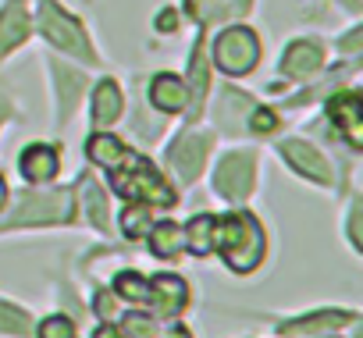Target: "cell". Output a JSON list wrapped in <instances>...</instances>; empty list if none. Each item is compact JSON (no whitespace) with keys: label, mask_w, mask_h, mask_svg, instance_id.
<instances>
[{"label":"cell","mask_w":363,"mask_h":338,"mask_svg":"<svg viewBox=\"0 0 363 338\" xmlns=\"http://www.w3.org/2000/svg\"><path fill=\"white\" fill-rule=\"evenodd\" d=\"M167 338H193V334H189L186 327H182V324H174V327L167 331Z\"/></svg>","instance_id":"1f68e13d"},{"label":"cell","mask_w":363,"mask_h":338,"mask_svg":"<svg viewBox=\"0 0 363 338\" xmlns=\"http://www.w3.org/2000/svg\"><path fill=\"white\" fill-rule=\"evenodd\" d=\"M214 249L221 253V260L235 271V274H250L260 260H264V232L257 225V218L235 210L225 214L221 221H214Z\"/></svg>","instance_id":"6da1fadb"},{"label":"cell","mask_w":363,"mask_h":338,"mask_svg":"<svg viewBox=\"0 0 363 338\" xmlns=\"http://www.w3.org/2000/svg\"><path fill=\"white\" fill-rule=\"evenodd\" d=\"M214 189L232 200V203H242L253 189V153H228L221 157L218 171H214Z\"/></svg>","instance_id":"8992f818"},{"label":"cell","mask_w":363,"mask_h":338,"mask_svg":"<svg viewBox=\"0 0 363 338\" xmlns=\"http://www.w3.org/2000/svg\"><path fill=\"white\" fill-rule=\"evenodd\" d=\"M8 114H11V107H8V100H4V96H0V121H4Z\"/></svg>","instance_id":"836d02e7"},{"label":"cell","mask_w":363,"mask_h":338,"mask_svg":"<svg viewBox=\"0 0 363 338\" xmlns=\"http://www.w3.org/2000/svg\"><path fill=\"white\" fill-rule=\"evenodd\" d=\"M4 203H8V186H4V179H0V210H4Z\"/></svg>","instance_id":"d6a6232c"},{"label":"cell","mask_w":363,"mask_h":338,"mask_svg":"<svg viewBox=\"0 0 363 338\" xmlns=\"http://www.w3.org/2000/svg\"><path fill=\"white\" fill-rule=\"evenodd\" d=\"M29 36V15L22 0H11V4L0 11V57H8L18 43H26Z\"/></svg>","instance_id":"5bb4252c"},{"label":"cell","mask_w":363,"mask_h":338,"mask_svg":"<svg viewBox=\"0 0 363 338\" xmlns=\"http://www.w3.org/2000/svg\"><path fill=\"white\" fill-rule=\"evenodd\" d=\"M345 4H356V0H345Z\"/></svg>","instance_id":"d590c367"},{"label":"cell","mask_w":363,"mask_h":338,"mask_svg":"<svg viewBox=\"0 0 363 338\" xmlns=\"http://www.w3.org/2000/svg\"><path fill=\"white\" fill-rule=\"evenodd\" d=\"M150 100L157 111L164 114H178V111H189V86L182 82L178 75H157L150 86Z\"/></svg>","instance_id":"4fadbf2b"},{"label":"cell","mask_w":363,"mask_h":338,"mask_svg":"<svg viewBox=\"0 0 363 338\" xmlns=\"http://www.w3.org/2000/svg\"><path fill=\"white\" fill-rule=\"evenodd\" d=\"M320 64H324V50L313 40H296L281 57V72L289 79H310V75L320 72Z\"/></svg>","instance_id":"8fae6325"},{"label":"cell","mask_w":363,"mask_h":338,"mask_svg":"<svg viewBox=\"0 0 363 338\" xmlns=\"http://www.w3.org/2000/svg\"><path fill=\"white\" fill-rule=\"evenodd\" d=\"M40 26H43V33H47V40H50L54 47H61V50H68V54H75V57H82V61H89V64L96 61V54H93V47L86 43L79 22H75L72 15H65L54 0H43V4H40Z\"/></svg>","instance_id":"277c9868"},{"label":"cell","mask_w":363,"mask_h":338,"mask_svg":"<svg viewBox=\"0 0 363 338\" xmlns=\"http://www.w3.org/2000/svg\"><path fill=\"white\" fill-rule=\"evenodd\" d=\"M207 150H211V135L207 132H196V128H189L186 135H182L174 146H171V153H167V160H171V167L186 179V182H193L196 175H200V167H203V157H207Z\"/></svg>","instance_id":"52a82bcc"},{"label":"cell","mask_w":363,"mask_h":338,"mask_svg":"<svg viewBox=\"0 0 363 338\" xmlns=\"http://www.w3.org/2000/svg\"><path fill=\"white\" fill-rule=\"evenodd\" d=\"M96 338H125V334H121V327H114V324H104V327L96 331Z\"/></svg>","instance_id":"4dcf8cb0"},{"label":"cell","mask_w":363,"mask_h":338,"mask_svg":"<svg viewBox=\"0 0 363 338\" xmlns=\"http://www.w3.org/2000/svg\"><path fill=\"white\" fill-rule=\"evenodd\" d=\"M114 295H121V299H128V303L146 306V303H150V281H146V278H139L135 271H121V274L114 278Z\"/></svg>","instance_id":"603a6c76"},{"label":"cell","mask_w":363,"mask_h":338,"mask_svg":"<svg viewBox=\"0 0 363 338\" xmlns=\"http://www.w3.org/2000/svg\"><path fill=\"white\" fill-rule=\"evenodd\" d=\"M150 228H153V221H150V207H146V203L125 207V214H121V232H125L128 239H143Z\"/></svg>","instance_id":"cb8c5ba5"},{"label":"cell","mask_w":363,"mask_h":338,"mask_svg":"<svg viewBox=\"0 0 363 338\" xmlns=\"http://www.w3.org/2000/svg\"><path fill=\"white\" fill-rule=\"evenodd\" d=\"M250 107H253V100H250L242 89H221V100H218V121H221L228 132H235L239 121L250 114Z\"/></svg>","instance_id":"44dd1931"},{"label":"cell","mask_w":363,"mask_h":338,"mask_svg":"<svg viewBox=\"0 0 363 338\" xmlns=\"http://www.w3.org/2000/svg\"><path fill=\"white\" fill-rule=\"evenodd\" d=\"M86 153H89L93 164L107 167V171H114V167L128 157V150L121 146V139H114V135H107V132H96V135L86 142Z\"/></svg>","instance_id":"ffe728a7"},{"label":"cell","mask_w":363,"mask_h":338,"mask_svg":"<svg viewBox=\"0 0 363 338\" xmlns=\"http://www.w3.org/2000/svg\"><path fill=\"white\" fill-rule=\"evenodd\" d=\"M246 121H250V128H253V132H260V135H267V132H274V128L281 125V121H278V114H274V111H267V107H250Z\"/></svg>","instance_id":"484cf974"},{"label":"cell","mask_w":363,"mask_h":338,"mask_svg":"<svg viewBox=\"0 0 363 338\" xmlns=\"http://www.w3.org/2000/svg\"><path fill=\"white\" fill-rule=\"evenodd\" d=\"M72 196L75 189H54L47 196H22L18 200V210L4 218L0 228H15V225H50V221H72L75 218V207H72Z\"/></svg>","instance_id":"3957f363"},{"label":"cell","mask_w":363,"mask_h":338,"mask_svg":"<svg viewBox=\"0 0 363 338\" xmlns=\"http://www.w3.org/2000/svg\"><path fill=\"white\" fill-rule=\"evenodd\" d=\"M200 4H203V0H189V11H196V15H200Z\"/></svg>","instance_id":"e575fe53"},{"label":"cell","mask_w":363,"mask_h":338,"mask_svg":"<svg viewBox=\"0 0 363 338\" xmlns=\"http://www.w3.org/2000/svg\"><path fill=\"white\" fill-rule=\"evenodd\" d=\"M54 75H57V93H61V118H68L72 114V107L79 103V89H82V72H72V68H54Z\"/></svg>","instance_id":"7402d4cb"},{"label":"cell","mask_w":363,"mask_h":338,"mask_svg":"<svg viewBox=\"0 0 363 338\" xmlns=\"http://www.w3.org/2000/svg\"><path fill=\"white\" fill-rule=\"evenodd\" d=\"M352 320H356V313L320 310V313H313V317H299V320H292V324H281V331H285V334H313V331H335V327L352 324Z\"/></svg>","instance_id":"ac0fdd59"},{"label":"cell","mask_w":363,"mask_h":338,"mask_svg":"<svg viewBox=\"0 0 363 338\" xmlns=\"http://www.w3.org/2000/svg\"><path fill=\"white\" fill-rule=\"evenodd\" d=\"M214 214H196L186 228V249L193 253V257H211L214 253Z\"/></svg>","instance_id":"d6986e66"},{"label":"cell","mask_w":363,"mask_h":338,"mask_svg":"<svg viewBox=\"0 0 363 338\" xmlns=\"http://www.w3.org/2000/svg\"><path fill=\"white\" fill-rule=\"evenodd\" d=\"M150 303L157 317H178L189 303V285L178 274H153L150 278Z\"/></svg>","instance_id":"ba28073f"},{"label":"cell","mask_w":363,"mask_h":338,"mask_svg":"<svg viewBox=\"0 0 363 338\" xmlns=\"http://www.w3.org/2000/svg\"><path fill=\"white\" fill-rule=\"evenodd\" d=\"M214 61L221 72L228 75H246L257 68L260 61V43H257V33L253 29H228L218 36L214 43Z\"/></svg>","instance_id":"5b68a950"},{"label":"cell","mask_w":363,"mask_h":338,"mask_svg":"<svg viewBox=\"0 0 363 338\" xmlns=\"http://www.w3.org/2000/svg\"><path fill=\"white\" fill-rule=\"evenodd\" d=\"M57 167H61L57 146H47V142H33V146H26L22 157H18V171H22L33 186L54 182V179H57Z\"/></svg>","instance_id":"9c48e42d"},{"label":"cell","mask_w":363,"mask_h":338,"mask_svg":"<svg viewBox=\"0 0 363 338\" xmlns=\"http://www.w3.org/2000/svg\"><path fill=\"white\" fill-rule=\"evenodd\" d=\"M174 26H178V22H174V15H171V11L157 15V29H160V33H174Z\"/></svg>","instance_id":"f546056e"},{"label":"cell","mask_w":363,"mask_h":338,"mask_svg":"<svg viewBox=\"0 0 363 338\" xmlns=\"http://www.w3.org/2000/svg\"><path fill=\"white\" fill-rule=\"evenodd\" d=\"M121 107H125V100H121L118 82L104 79V82L93 89V121L104 128V125H111V121H118V118H121Z\"/></svg>","instance_id":"2e32d148"},{"label":"cell","mask_w":363,"mask_h":338,"mask_svg":"<svg viewBox=\"0 0 363 338\" xmlns=\"http://www.w3.org/2000/svg\"><path fill=\"white\" fill-rule=\"evenodd\" d=\"M281 157L296 167L299 175H306V179H313V182H320V186L331 182V167H328V160L320 157V150H313V146H306V142H299V139H289V142H281Z\"/></svg>","instance_id":"30bf717a"},{"label":"cell","mask_w":363,"mask_h":338,"mask_svg":"<svg viewBox=\"0 0 363 338\" xmlns=\"http://www.w3.org/2000/svg\"><path fill=\"white\" fill-rule=\"evenodd\" d=\"M153 317H146V313H128L125 320H121V334L125 338H150L153 334Z\"/></svg>","instance_id":"d4e9b609"},{"label":"cell","mask_w":363,"mask_h":338,"mask_svg":"<svg viewBox=\"0 0 363 338\" xmlns=\"http://www.w3.org/2000/svg\"><path fill=\"white\" fill-rule=\"evenodd\" d=\"M96 313H100L104 320H111V317H114V299H111L107 292H100V295H96Z\"/></svg>","instance_id":"83f0119b"},{"label":"cell","mask_w":363,"mask_h":338,"mask_svg":"<svg viewBox=\"0 0 363 338\" xmlns=\"http://www.w3.org/2000/svg\"><path fill=\"white\" fill-rule=\"evenodd\" d=\"M75 193H79V200H82V207H86V218L93 221V228L107 232V228H111V221H107V196H104L100 182H96L93 175H79V186H75Z\"/></svg>","instance_id":"9a60e30c"},{"label":"cell","mask_w":363,"mask_h":338,"mask_svg":"<svg viewBox=\"0 0 363 338\" xmlns=\"http://www.w3.org/2000/svg\"><path fill=\"white\" fill-rule=\"evenodd\" d=\"M146 235H150V249H153V257H160V260H174L182 249H186V232H182L178 225H171V221L153 225Z\"/></svg>","instance_id":"e0dca14e"},{"label":"cell","mask_w":363,"mask_h":338,"mask_svg":"<svg viewBox=\"0 0 363 338\" xmlns=\"http://www.w3.org/2000/svg\"><path fill=\"white\" fill-rule=\"evenodd\" d=\"M114 193H121L128 203H146V207H174V189L160 179V171L128 150V157L111 171Z\"/></svg>","instance_id":"7a4b0ae2"},{"label":"cell","mask_w":363,"mask_h":338,"mask_svg":"<svg viewBox=\"0 0 363 338\" xmlns=\"http://www.w3.org/2000/svg\"><path fill=\"white\" fill-rule=\"evenodd\" d=\"M40 338H75V320H68V317H47L40 324Z\"/></svg>","instance_id":"4316f807"},{"label":"cell","mask_w":363,"mask_h":338,"mask_svg":"<svg viewBox=\"0 0 363 338\" xmlns=\"http://www.w3.org/2000/svg\"><path fill=\"white\" fill-rule=\"evenodd\" d=\"M328 118H331L342 132H349V142H352V146H359V118H363V103H359V93H356V89H342V93H335L331 103H328Z\"/></svg>","instance_id":"7c38bea8"},{"label":"cell","mask_w":363,"mask_h":338,"mask_svg":"<svg viewBox=\"0 0 363 338\" xmlns=\"http://www.w3.org/2000/svg\"><path fill=\"white\" fill-rule=\"evenodd\" d=\"M349 239H352V246H359V207H352V218H349Z\"/></svg>","instance_id":"f1b7e54d"}]
</instances>
